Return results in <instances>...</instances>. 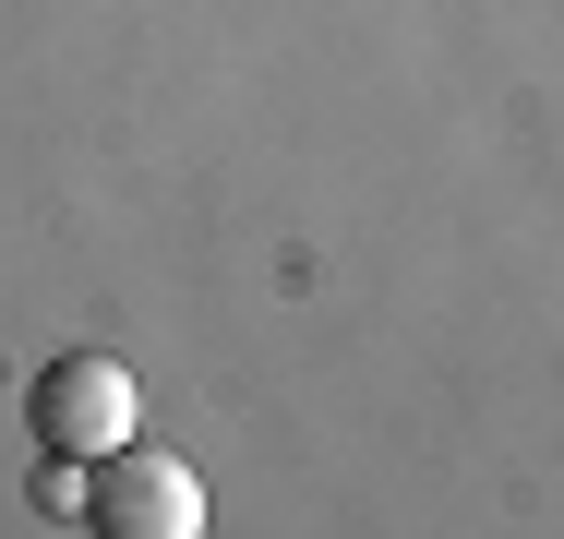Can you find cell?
Segmentation results:
<instances>
[{
	"label": "cell",
	"instance_id": "6da1fadb",
	"mask_svg": "<svg viewBox=\"0 0 564 539\" xmlns=\"http://www.w3.org/2000/svg\"><path fill=\"white\" fill-rule=\"evenodd\" d=\"M24 420H36V443L48 455H120L132 443V420H144V396H132V372H120L109 348H61L48 372H36V396H24Z\"/></svg>",
	"mask_w": 564,
	"mask_h": 539
},
{
	"label": "cell",
	"instance_id": "7a4b0ae2",
	"mask_svg": "<svg viewBox=\"0 0 564 539\" xmlns=\"http://www.w3.org/2000/svg\"><path fill=\"white\" fill-rule=\"evenodd\" d=\"M205 528V480L156 443H120L97 455V539H193Z\"/></svg>",
	"mask_w": 564,
	"mask_h": 539
}]
</instances>
